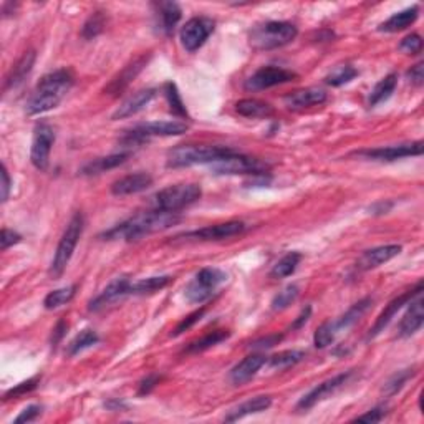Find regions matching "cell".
Masks as SVG:
<instances>
[{
  "mask_svg": "<svg viewBox=\"0 0 424 424\" xmlns=\"http://www.w3.org/2000/svg\"><path fill=\"white\" fill-rule=\"evenodd\" d=\"M244 230H245V224L242 221H227V222H221V224L203 227V229L199 230L188 232V234H183L179 237H184V239H194V240H224V239H230V237L239 235Z\"/></svg>",
  "mask_w": 424,
  "mask_h": 424,
  "instance_id": "15",
  "label": "cell"
},
{
  "mask_svg": "<svg viewBox=\"0 0 424 424\" xmlns=\"http://www.w3.org/2000/svg\"><path fill=\"white\" fill-rule=\"evenodd\" d=\"M174 279L171 275H156V277H148V279H141L134 284H131L129 294L134 295H146V294H154V292L163 290L164 287H168Z\"/></svg>",
  "mask_w": 424,
  "mask_h": 424,
  "instance_id": "32",
  "label": "cell"
},
{
  "mask_svg": "<svg viewBox=\"0 0 424 424\" xmlns=\"http://www.w3.org/2000/svg\"><path fill=\"white\" fill-rule=\"evenodd\" d=\"M216 28V22L209 17H193L184 23L181 28L179 38L181 45L186 48V52L194 53L208 42V38Z\"/></svg>",
  "mask_w": 424,
  "mask_h": 424,
  "instance_id": "10",
  "label": "cell"
},
{
  "mask_svg": "<svg viewBox=\"0 0 424 424\" xmlns=\"http://www.w3.org/2000/svg\"><path fill=\"white\" fill-rule=\"evenodd\" d=\"M163 92H164V97H166V102L169 105V110L171 113L178 116V118H189L188 115V110H186L183 98H181V93L178 87H176L174 82H166L164 87H163Z\"/></svg>",
  "mask_w": 424,
  "mask_h": 424,
  "instance_id": "37",
  "label": "cell"
},
{
  "mask_svg": "<svg viewBox=\"0 0 424 424\" xmlns=\"http://www.w3.org/2000/svg\"><path fill=\"white\" fill-rule=\"evenodd\" d=\"M230 336L229 330H212L209 333H206L204 336L198 338V340L191 341L188 346H186V353H201L209 350V348L219 345V343L226 341L227 338Z\"/></svg>",
  "mask_w": 424,
  "mask_h": 424,
  "instance_id": "34",
  "label": "cell"
},
{
  "mask_svg": "<svg viewBox=\"0 0 424 424\" xmlns=\"http://www.w3.org/2000/svg\"><path fill=\"white\" fill-rule=\"evenodd\" d=\"M35 58H37V53H35L33 50H28V52H25L22 57L18 58V62L14 65L12 70H10L7 75V78H5L4 92H9V90H12L23 83V80L27 78L30 72L33 70Z\"/></svg>",
  "mask_w": 424,
  "mask_h": 424,
  "instance_id": "26",
  "label": "cell"
},
{
  "mask_svg": "<svg viewBox=\"0 0 424 424\" xmlns=\"http://www.w3.org/2000/svg\"><path fill=\"white\" fill-rule=\"evenodd\" d=\"M179 221V212H168L161 209L139 212V214L129 217V219L123 221L121 224L115 226L113 229L106 230L102 237H105V240H139L146 235L169 229V227L178 224Z\"/></svg>",
  "mask_w": 424,
  "mask_h": 424,
  "instance_id": "1",
  "label": "cell"
},
{
  "mask_svg": "<svg viewBox=\"0 0 424 424\" xmlns=\"http://www.w3.org/2000/svg\"><path fill=\"white\" fill-rule=\"evenodd\" d=\"M151 186H153V178H151V174L134 173L115 181V183L111 184V194L116 196V198H124V196L143 193V191L149 189Z\"/></svg>",
  "mask_w": 424,
  "mask_h": 424,
  "instance_id": "21",
  "label": "cell"
},
{
  "mask_svg": "<svg viewBox=\"0 0 424 424\" xmlns=\"http://www.w3.org/2000/svg\"><path fill=\"white\" fill-rule=\"evenodd\" d=\"M294 78L295 73L290 72V70L269 65V67L259 68L252 77L247 78L245 90H249V92H260V90L277 87V85L289 83Z\"/></svg>",
  "mask_w": 424,
  "mask_h": 424,
  "instance_id": "13",
  "label": "cell"
},
{
  "mask_svg": "<svg viewBox=\"0 0 424 424\" xmlns=\"http://www.w3.org/2000/svg\"><path fill=\"white\" fill-rule=\"evenodd\" d=\"M327 102V93L320 88H304L297 90L294 93H289L284 98V105L287 110L292 111H302L305 108H312V106L323 105Z\"/></svg>",
  "mask_w": 424,
  "mask_h": 424,
  "instance_id": "24",
  "label": "cell"
},
{
  "mask_svg": "<svg viewBox=\"0 0 424 424\" xmlns=\"http://www.w3.org/2000/svg\"><path fill=\"white\" fill-rule=\"evenodd\" d=\"M396 85H398V75L396 73L386 75V77L380 80V82L375 85V88L371 90L370 97H368V105L373 108V106L386 102V100L395 93Z\"/></svg>",
  "mask_w": 424,
  "mask_h": 424,
  "instance_id": "31",
  "label": "cell"
},
{
  "mask_svg": "<svg viewBox=\"0 0 424 424\" xmlns=\"http://www.w3.org/2000/svg\"><path fill=\"white\" fill-rule=\"evenodd\" d=\"M163 380V376L158 375V373H149V375H146L143 380L139 381V388H138V395L139 396H146L149 395L151 391L154 390L156 386L159 385V381Z\"/></svg>",
  "mask_w": 424,
  "mask_h": 424,
  "instance_id": "48",
  "label": "cell"
},
{
  "mask_svg": "<svg viewBox=\"0 0 424 424\" xmlns=\"http://www.w3.org/2000/svg\"><path fill=\"white\" fill-rule=\"evenodd\" d=\"M299 30L290 22H265L255 25L250 32V45L257 50H274L294 42Z\"/></svg>",
  "mask_w": 424,
  "mask_h": 424,
  "instance_id": "5",
  "label": "cell"
},
{
  "mask_svg": "<svg viewBox=\"0 0 424 424\" xmlns=\"http://www.w3.org/2000/svg\"><path fill=\"white\" fill-rule=\"evenodd\" d=\"M270 406H272V398L270 396H255L249 401L242 403V405L234 408L232 411H229V415L226 416V421L227 423L239 421L245 416L257 415V413H262V411L269 410Z\"/></svg>",
  "mask_w": 424,
  "mask_h": 424,
  "instance_id": "29",
  "label": "cell"
},
{
  "mask_svg": "<svg viewBox=\"0 0 424 424\" xmlns=\"http://www.w3.org/2000/svg\"><path fill=\"white\" fill-rule=\"evenodd\" d=\"M406 77L413 85H415V87H421L424 83V63L420 62L413 65V67L406 72Z\"/></svg>",
  "mask_w": 424,
  "mask_h": 424,
  "instance_id": "53",
  "label": "cell"
},
{
  "mask_svg": "<svg viewBox=\"0 0 424 424\" xmlns=\"http://www.w3.org/2000/svg\"><path fill=\"white\" fill-rule=\"evenodd\" d=\"M264 365H267V356L262 355V353H252V355L245 356L244 360L232 368L229 373V381L234 386L245 385V383H249L259 373Z\"/></svg>",
  "mask_w": 424,
  "mask_h": 424,
  "instance_id": "19",
  "label": "cell"
},
{
  "mask_svg": "<svg viewBox=\"0 0 424 424\" xmlns=\"http://www.w3.org/2000/svg\"><path fill=\"white\" fill-rule=\"evenodd\" d=\"M131 290V282L128 277H116L113 282H110L100 294L88 304L90 312H98L108 307L113 302L120 300L121 297L128 295Z\"/></svg>",
  "mask_w": 424,
  "mask_h": 424,
  "instance_id": "18",
  "label": "cell"
},
{
  "mask_svg": "<svg viewBox=\"0 0 424 424\" xmlns=\"http://www.w3.org/2000/svg\"><path fill=\"white\" fill-rule=\"evenodd\" d=\"M129 158V153H116V154H108L103 156V158H97L88 161L87 164L80 169V174L82 176H98L106 171L118 168V166L124 164L126 159Z\"/></svg>",
  "mask_w": 424,
  "mask_h": 424,
  "instance_id": "27",
  "label": "cell"
},
{
  "mask_svg": "<svg viewBox=\"0 0 424 424\" xmlns=\"http://www.w3.org/2000/svg\"><path fill=\"white\" fill-rule=\"evenodd\" d=\"M73 85L75 75L70 68L55 70L52 73H47L35 87L32 97L25 105V111H27V115L35 116L55 110L67 97Z\"/></svg>",
  "mask_w": 424,
  "mask_h": 424,
  "instance_id": "2",
  "label": "cell"
},
{
  "mask_svg": "<svg viewBox=\"0 0 424 424\" xmlns=\"http://www.w3.org/2000/svg\"><path fill=\"white\" fill-rule=\"evenodd\" d=\"M373 304V299L370 297H366V299H361L360 302H356L355 305H351L350 309L346 310V314L343 315L341 318H338L335 322V328L336 332H341V330H346V328H350L351 325H355V323L360 320V318L366 314L368 310H370V307Z\"/></svg>",
  "mask_w": 424,
  "mask_h": 424,
  "instance_id": "33",
  "label": "cell"
},
{
  "mask_svg": "<svg viewBox=\"0 0 424 424\" xmlns=\"http://www.w3.org/2000/svg\"><path fill=\"white\" fill-rule=\"evenodd\" d=\"M42 415V406L38 405H30L25 408V410L20 413V415L15 418L14 423L15 424H20V423H32L37 420V418Z\"/></svg>",
  "mask_w": 424,
  "mask_h": 424,
  "instance_id": "51",
  "label": "cell"
},
{
  "mask_svg": "<svg viewBox=\"0 0 424 424\" xmlns=\"http://www.w3.org/2000/svg\"><path fill=\"white\" fill-rule=\"evenodd\" d=\"M421 294H423V280L418 282V284L413 287L411 290H408V292H405V294H401L400 297H396V299H393L390 304L385 307V310L381 312L380 317L376 318V322L373 323L370 332H368V336H366L368 340H373V338L380 335V333L388 327V323L393 320V317H395L398 312L403 309V307L410 304V302L415 299V297L421 295Z\"/></svg>",
  "mask_w": 424,
  "mask_h": 424,
  "instance_id": "14",
  "label": "cell"
},
{
  "mask_svg": "<svg viewBox=\"0 0 424 424\" xmlns=\"http://www.w3.org/2000/svg\"><path fill=\"white\" fill-rule=\"evenodd\" d=\"M393 206V203H380V204H376V206H373L371 208V211H373V214H383V212H388L390 211V208Z\"/></svg>",
  "mask_w": 424,
  "mask_h": 424,
  "instance_id": "57",
  "label": "cell"
},
{
  "mask_svg": "<svg viewBox=\"0 0 424 424\" xmlns=\"http://www.w3.org/2000/svg\"><path fill=\"white\" fill-rule=\"evenodd\" d=\"M156 14V25L164 35H173L176 25L179 23L183 17V10L176 2H158L154 4Z\"/></svg>",
  "mask_w": 424,
  "mask_h": 424,
  "instance_id": "25",
  "label": "cell"
},
{
  "mask_svg": "<svg viewBox=\"0 0 424 424\" xmlns=\"http://www.w3.org/2000/svg\"><path fill=\"white\" fill-rule=\"evenodd\" d=\"M305 358V353L302 350H285L277 353V355L267 358V365L272 370H287V368L295 366L297 363H300Z\"/></svg>",
  "mask_w": 424,
  "mask_h": 424,
  "instance_id": "36",
  "label": "cell"
},
{
  "mask_svg": "<svg viewBox=\"0 0 424 424\" xmlns=\"http://www.w3.org/2000/svg\"><path fill=\"white\" fill-rule=\"evenodd\" d=\"M403 247L398 244H390V245H380L375 247V249L365 250L360 255V259L356 260V269L360 270H371L376 269L386 262H390L391 259H395L401 254Z\"/></svg>",
  "mask_w": 424,
  "mask_h": 424,
  "instance_id": "20",
  "label": "cell"
},
{
  "mask_svg": "<svg viewBox=\"0 0 424 424\" xmlns=\"http://www.w3.org/2000/svg\"><path fill=\"white\" fill-rule=\"evenodd\" d=\"M209 166L214 174H227V176H235V174L265 176L269 174L270 171V164H267L260 159L250 158V156L237 153V151H232V153L224 156V158L214 161V163Z\"/></svg>",
  "mask_w": 424,
  "mask_h": 424,
  "instance_id": "8",
  "label": "cell"
},
{
  "mask_svg": "<svg viewBox=\"0 0 424 424\" xmlns=\"http://www.w3.org/2000/svg\"><path fill=\"white\" fill-rule=\"evenodd\" d=\"M227 280L224 270L216 267H206L201 269L193 280L184 289V297L189 304H204L208 302L214 292Z\"/></svg>",
  "mask_w": 424,
  "mask_h": 424,
  "instance_id": "7",
  "label": "cell"
},
{
  "mask_svg": "<svg viewBox=\"0 0 424 424\" xmlns=\"http://www.w3.org/2000/svg\"><path fill=\"white\" fill-rule=\"evenodd\" d=\"M227 146H208V144H186L178 146L168 154V168H189L196 164H212L214 161L224 158L232 153Z\"/></svg>",
  "mask_w": 424,
  "mask_h": 424,
  "instance_id": "3",
  "label": "cell"
},
{
  "mask_svg": "<svg viewBox=\"0 0 424 424\" xmlns=\"http://www.w3.org/2000/svg\"><path fill=\"white\" fill-rule=\"evenodd\" d=\"M189 124L183 123V121H149V123H143L134 126L133 129H129L124 134L123 141L128 146L131 144H141L149 138H168V136H181L188 133Z\"/></svg>",
  "mask_w": 424,
  "mask_h": 424,
  "instance_id": "9",
  "label": "cell"
},
{
  "mask_svg": "<svg viewBox=\"0 0 424 424\" xmlns=\"http://www.w3.org/2000/svg\"><path fill=\"white\" fill-rule=\"evenodd\" d=\"M55 143V131L50 124L40 123L35 126L32 148H30V161L38 171H45L50 163V153Z\"/></svg>",
  "mask_w": 424,
  "mask_h": 424,
  "instance_id": "11",
  "label": "cell"
},
{
  "mask_svg": "<svg viewBox=\"0 0 424 424\" xmlns=\"http://www.w3.org/2000/svg\"><path fill=\"white\" fill-rule=\"evenodd\" d=\"M388 415V408L386 406H376L370 410L365 415L355 418V423H380L385 420V416Z\"/></svg>",
  "mask_w": 424,
  "mask_h": 424,
  "instance_id": "49",
  "label": "cell"
},
{
  "mask_svg": "<svg viewBox=\"0 0 424 424\" xmlns=\"http://www.w3.org/2000/svg\"><path fill=\"white\" fill-rule=\"evenodd\" d=\"M106 408H110V410L116 411V410H121V408H124V405L118 400H111V401L106 403Z\"/></svg>",
  "mask_w": 424,
  "mask_h": 424,
  "instance_id": "58",
  "label": "cell"
},
{
  "mask_svg": "<svg viewBox=\"0 0 424 424\" xmlns=\"http://www.w3.org/2000/svg\"><path fill=\"white\" fill-rule=\"evenodd\" d=\"M300 294V289L297 285H287L285 289H282L279 294L274 297V300H272V310L274 312H282L285 310L287 307H290L294 302L297 300V297Z\"/></svg>",
  "mask_w": 424,
  "mask_h": 424,
  "instance_id": "42",
  "label": "cell"
},
{
  "mask_svg": "<svg viewBox=\"0 0 424 424\" xmlns=\"http://www.w3.org/2000/svg\"><path fill=\"white\" fill-rule=\"evenodd\" d=\"M105 25H106V15L102 10H98V12H93L90 15L87 22H85L83 28H82V37L85 40H93L97 38L100 33L105 30Z\"/></svg>",
  "mask_w": 424,
  "mask_h": 424,
  "instance_id": "40",
  "label": "cell"
},
{
  "mask_svg": "<svg viewBox=\"0 0 424 424\" xmlns=\"http://www.w3.org/2000/svg\"><path fill=\"white\" fill-rule=\"evenodd\" d=\"M98 341H100L98 333L95 330H90V328H87V330L80 332L78 335L73 338L72 343H70V345H68V355L70 356L78 355V353H82L85 350H88V348H92L93 345H97Z\"/></svg>",
  "mask_w": 424,
  "mask_h": 424,
  "instance_id": "39",
  "label": "cell"
},
{
  "mask_svg": "<svg viewBox=\"0 0 424 424\" xmlns=\"http://www.w3.org/2000/svg\"><path fill=\"white\" fill-rule=\"evenodd\" d=\"M10 189H12V181H10L7 166H2V203H7L9 196H10Z\"/></svg>",
  "mask_w": 424,
  "mask_h": 424,
  "instance_id": "55",
  "label": "cell"
},
{
  "mask_svg": "<svg viewBox=\"0 0 424 424\" xmlns=\"http://www.w3.org/2000/svg\"><path fill=\"white\" fill-rule=\"evenodd\" d=\"M408 305H410V309H408L406 315L401 318L400 327H398V336H400V338L413 336L416 332L421 330V327L424 323L423 294L415 297V299H413Z\"/></svg>",
  "mask_w": 424,
  "mask_h": 424,
  "instance_id": "22",
  "label": "cell"
},
{
  "mask_svg": "<svg viewBox=\"0 0 424 424\" xmlns=\"http://www.w3.org/2000/svg\"><path fill=\"white\" fill-rule=\"evenodd\" d=\"M415 373H416L415 368H411V370H403V371L395 373V375H393L390 380L385 383V386H383V393H385L386 396L396 395V393L406 385V381L410 380V378L415 376Z\"/></svg>",
  "mask_w": 424,
  "mask_h": 424,
  "instance_id": "43",
  "label": "cell"
},
{
  "mask_svg": "<svg viewBox=\"0 0 424 424\" xmlns=\"http://www.w3.org/2000/svg\"><path fill=\"white\" fill-rule=\"evenodd\" d=\"M310 315H312V307H307V309H304L302 310V314L297 317V320L292 323V330H299V328H302L305 325L307 322H309V318H310Z\"/></svg>",
  "mask_w": 424,
  "mask_h": 424,
  "instance_id": "56",
  "label": "cell"
},
{
  "mask_svg": "<svg viewBox=\"0 0 424 424\" xmlns=\"http://www.w3.org/2000/svg\"><path fill=\"white\" fill-rule=\"evenodd\" d=\"M300 262H302L300 252H289V254H285L274 265V269L270 270V277L272 279H285V277L294 274Z\"/></svg>",
  "mask_w": 424,
  "mask_h": 424,
  "instance_id": "35",
  "label": "cell"
},
{
  "mask_svg": "<svg viewBox=\"0 0 424 424\" xmlns=\"http://www.w3.org/2000/svg\"><path fill=\"white\" fill-rule=\"evenodd\" d=\"M83 226H85V219L82 212H75L72 219L65 227L62 239H60L57 250H55L52 265H50V275L53 279H60L63 275V272L67 270V267L72 260L73 252L77 249L80 237L83 234Z\"/></svg>",
  "mask_w": 424,
  "mask_h": 424,
  "instance_id": "4",
  "label": "cell"
},
{
  "mask_svg": "<svg viewBox=\"0 0 424 424\" xmlns=\"http://www.w3.org/2000/svg\"><path fill=\"white\" fill-rule=\"evenodd\" d=\"M421 154H423V141L396 144V146H386V148L365 149V151H360V153H356V156H361V158L371 159V161H396V159L408 158V156H421Z\"/></svg>",
  "mask_w": 424,
  "mask_h": 424,
  "instance_id": "16",
  "label": "cell"
},
{
  "mask_svg": "<svg viewBox=\"0 0 424 424\" xmlns=\"http://www.w3.org/2000/svg\"><path fill=\"white\" fill-rule=\"evenodd\" d=\"M336 328H335V322H325L322 323L320 327L317 328L315 335H314V343L317 348H327L328 345H332L333 340H335L336 335Z\"/></svg>",
  "mask_w": 424,
  "mask_h": 424,
  "instance_id": "44",
  "label": "cell"
},
{
  "mask_svg": "<svg viewBox=\"0 0 424 424\" xmlns=\"http://www.w3.org/2000/svg\"><path fill=\"white\" fill-rule=\"evenodd\" d=\"M20 240H22V235H20L18 232L2 229V235H0V247H2V250H7L9 247L18 244Z\"/></svg>",
  "mask_w": 424,
  "mask_h": 424,
  "instance_id": "52",
  "label": "cell"
},
{
  "mask_svg": "<svg viewBox=\"0 0 424 424\" xmlns=\"http://www.w3.org/2000/svg\"><path fill=\"white\" fill-rule=\"evenodd\" d=\"M204 314H206V307H203V309H199V310L193 312V314L186 317L184 320H181V322H179V325L174 328V332L171 333V335H173V336H179L181 333H184L186 330H189L191 327L196 325V323H198V322L201 320V318H203Z\"/></svg>",
  "mask_w": 424,
  "mask_h": 424,
  "instance_id": "47",
  "label": "cell"
},
{
  "mask_svg": "<svg viewBox=\"0 0 424 424\" xmlns=\"http://www.w3.org/2000/svg\"><path fill=\"white\" fill-rule=\"evenodd\" d=\"M201 196H203V189H201L199 184H174L156 193L153 204L154 209L178 212L191 204L198 203Z\"/></svg>",
  "mask_w": 424,
  "mask_h": 424,
  "instance_id": "6",
  "label": "cell"
},
{
  "mask_svg": "<svg viewBox=\"0 0 424 424\" xmlns=\"http://www.w3.org/2000/svg\"><path fill=\"white\" fill-rule=\"evenodd\" d=\"M400 50L406 55H418L423 50V38L418 33H410L401 40Z\"/></svg>",
  "mask_w": 424,
  "mask_h": 424,
  "instance_id": "46",
  "label": "cell"
},
{
  "mask_svg": "<svg viewBox=\"0 0 424 424\" xmlns=\"http://www.w3.org/2000/svg\"><path fill=\"white\" fill-rule=\"evenodd\" d=\"M420 17V7L418 5H411L401 12H396L395 15H391L386 22H383L380 25L381 32H388V33H395V32H401L413 25Z\"/></svg>",
  "mask_w": 424,
  "mask_h": 424,
  "instance_id": "28",
  "label": "cell"
},
{
  "mask_svg": "<svg viewBox=\"0 0 424 424\" xmlns=\"http://www.w3.org/2000/svg\"><path fill=\"white\" fill-rule=\"evenodd\" d=\"M353 375V371H345V373H340V375L330 378V380L320 383V385L315 386L314 390H310L307 395L302 398L299 401V405H297V410L299 411H309L314 408L318 403L327 400V398H330L335 395V393L343 388L348 383Z\"/></svg>",
  "mask_w": 424,
  "mask_h": 424,
  "instance_id": "12",
  "label": "cell"
},
{
  "mask_svg": "<svg viewBox=\"0 0 424 424\" xmlns=\"http://www.w3.org/2000/svg\"><path fill=\"white\" fill-rule=\"evenodd\" d=\"M282 340H284V335H267L264 338L252 341L249 348L250 350H269V348L279 345Z\"/></svg>",
  "mask_w": 424,
  "mask_h": 424,
  "instance_id": "50",
  "label": "cell"
},
{
  "mask_svg": "<svg viewBox=\"0 0 424 424\" xmlns=\"http://www.w3.org/2000/svg\"><path fill=\"white\" fill-rule=\"evenodd\" d=\"M77 290H78V285H68V287H63V289H57V290L50 292V294L45 297V300H43L45 309L55 310V309H58V307L70 304V302L73 300V297L77 295Z\"/></svg>",
  "mask_w": 424,
  "mask_h": 424,
  "instance_id": "38",
  "label": "cell"
},
{
  "mask_svg": "<svg viewBox=\"0 0 424 424\" xmlns=\"http://www.w3.org/2000/svg\"><path fill=\"white\" fill-rule=\"evenodd\" d=\"M67 322L65 320H58L57 325L53 328V333H52V346H57L60 341H62V338L65 336V333H67Z\"/></svg>",
  "mask_w": 424,
  "mask_h": 424,
  "instance_id": "54",
  "label": "cell"
},
{
  "mask_svg": "<svg viewBox=\"0 0 424 424\" xmlns=\"http://www.w3.org/2000/svg\"><path fill=\"white\" fill-rule=\"evenodd\" d=\"M154 97H156V88L139 90V92L131 95L128 100H124V102L121 103L118 108H116L115 113L111 115V120H115V121L124 120L136 113H139L141 110H144L146 106L153 102Z\"/></svg>",
  "mask_w": 424,
  "mask_h": 424,
  "instance_id": "23",
  "label": "cell"
},
{
  "mask_svg": "<svg viewBox=\"0 0 424 424\" xmlns=\"http://www.w3.org/2000/svg\"><path fill=\"white\" fill-rule=\"evenodd\" d=\"M38 383H40V376H33V378H30V380H27V381H22V383H20V385H17L15 388H12V390H9L7 393H5L4 400L7 401V400H14V398L27 395V393L33 391L35 388L38 386Z\"/></svg>",
  "mask_w": 424,
  "mask_h": 424,
  "instance_id": "45",
  "label": "cell"
},
{
  "mask_svg": "<svg viewBox=\"0 0 424 424\" xmlns=\"http://www.w3.org/2000/svg\"><path fill=\"white\" fill-rule=\"evenodd\" d=\"M148 62H149V53L139 55V57L131 60V62L126 65V67L121 70L116 77L111 78V82L105 87V93L111 95V97H118V95L123 93L124 90L129 87L131 82H133V80L143 72V68L148 65Z\"/></svg>",
  "mask_w": 424,
  "mask_h": 424,
  "instance_id": "17",
  "label": "cell"
},
{
  "mask_svg": "<svg viewBox=\"0 0 424 424\" xmlns=\"http://www.w3.org/2000/svg\"><path fill=\"white\" fill-rule=\"evenodd\" d=\"M358 75V70L351 65H340L336 67L330 75H327L325 82L330 85V87H341V85L350 83L353 78Z\"/></svg>",
  "mask_w": 424,
  "mask_h": 424,
  "instance_id": "41",
  "label": "cell"
},
{
  "mask_svg": "<svg viewBox=\"0 0 424 424\" xmlns=\"http://www.w3.org/2000/svg\"><path fill=\"white\" fill-rule=\"evenodd\" d=\"M235 111L240 116H245V118H270L275 113L274 106L270 103H265L262 100L255 98H244L240 102H237Z\"/></svg>",
  "mask_w": 424,
  "mask_h": 424,
  "instance_id": "30",
  "label": "cell"
}]
</instances>
